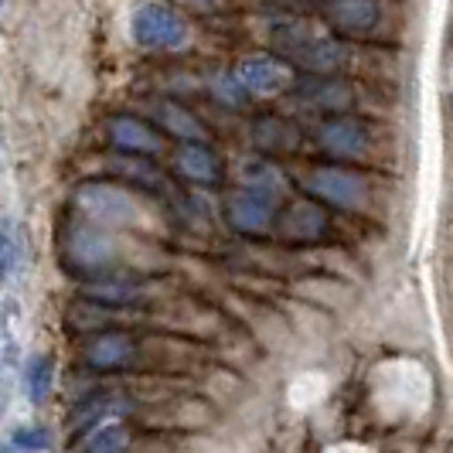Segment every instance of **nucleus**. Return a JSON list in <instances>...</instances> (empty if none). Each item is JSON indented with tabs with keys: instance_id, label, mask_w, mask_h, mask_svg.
I'll list each match as a JSON object with an SVG mask.
<instances>
[{
	"instance_id": "15",
	"label": "nucleus",
	"mask_w": 453,
	"mask_h": 453,
	"mask_svg": "<svg viewBox=\"0 0 453 453\" xmlns=\"http://www.w3.org/2000/svg\"><path fill=\"white\" fill-rule=\"evenodd\" d=\"M256 143H259V147H294L296 134L287 119L266 116V119L256 127Z\"/></svg>"
},
{
	"instance_id": "2",
	"label": "nucleus",
	"mask_w": 453,
	"mask_h": 453,
	"mask_svg": "<svg viewBox=\"0 0 453 453\" xmlns=\"http://www.w3.org/2000/svg\"><path fill=\"white\" fill-rule=\"evenodd\" d=\"M324 21L341 38H372L386 21V7L382 0H324Z\"/></svg>"
},
{
	"instance_id": "14",
	"label": "nucleus",
	"mask_w": 453,
	"mask_h": 453,
	"mask_svg": "<svg viewBox=\"0 0 453 453\" xmlns=\"http://www.w3.org/2000/svg\"><path fill=\"white\" fill-rule=\"evenodd\" d=\"M55 365L48 355H35L31 362H27V395H31V403H45L48 392H51V372Z\"/></svg>"
},
{
	"instance_id": "9",
	"label": "nucleus",
	"mask_w": 453,
	"mask_h": 453,
	"mask_svg": "<svg viewBox=\"0 0 453 453\" xmlns=\"http://www.w3.org/2000/svg\"><path fill=\"white\" fill-rule=\"evenodd\" d=\"M178 171L181 178L195 184H219L222 181V160L208 143H184L178 150Z\"/></svg>"
},
{
	"instance_id": "1",
	"label": "nucleus",
	"mask_w": 453,
	"mask_h": 453,
	"mask_svg": "<svg viewBox=\"0 0 453 453\" xmlns=\"http://www.w3.org/2000/svg\"><path fill=\"white\" fill-rule=\"evenodd\" d=\"M273 48L280 51V58L287 65H300L314 75H331L348 62V51L338 38L331 35H320L311 24H280L273 27Z\"/></svg>"
},
{
	"instance_id": "11",
	"label": "nucleus",
	"mask_w": 453,
	"mask_h": 453,
	"mask_svg": "<svg viewBox=\"0 0 453 453\" xmlns=\"http://www.w3.org/2000/svg\"><path fill=\"white\" fill-rule=\"evenodd\" d=\"M300 96H303L311 106H320V110H338V113L351 103L348 89L338 86L331 75H318V79H311L307 86H300Z\"/></svg>"
},
{
	"instance_id": "4",
	"label": "nucleus",
	"mask_w": 453,
	"mask_h": 453,
	"mask_svg": "<svg viewBox=\"0 0 453 453\" xmlns=\"http://www.w3.org/2000/svg\"><path fill=\"white\" fill-rule=\"evenodd\" d=\"M303 184H307L311 195H318L320 202L341 204V208H358L368 198L365 178L348 171V167H318L303 178Z\"/></svg>"
},
{
	"instance_id": "7",
	"label": "nucleus",
	"mask_w": 453,
	"mask_h": 453,
	"mask_svg": "<svg viewBox=\"0 0 453 453\" xmlns=\"http://www.w3.org/2000/svg\"><path fill=\"white\" fill-rule=\"evenodd\" d=\"M106 136H110V143H113L116 150L127 154V157H154L164 147L157 130L147 127L136 116H113L110 127H106Z\"/></svg>"
},
{
	"instance_id": "16",
	"label": "nucleus",
	"mask_w": 453,
	"mask_h": 453,
	"mask_svg": "<svg viewBox=\"0 0 453 453\" xmlns=\"http://www.w3.org/2000/svg\"><path fill=\"white\" fill-rule=\"evenodd\" d=\"M127 450V433L123 426H116V423H106L103 430H96L86 440V447L82 453H123Z\"/></svg>"
},
{
	"instance_id": "6",
	"label": "nucleus",
	"mask_w": 453,
	"mask_h": 453,
	"mask_svg": "<svg viewBox=\"0 0 453 453\" xmlns=\"http://www.w3.org/2000/svg\"><path fill=\"white\" fill-rule=\"evenodd\" d=\"M318 140L324 154L341 160H362L372 150V134L362 119L355 116H334L318 130Z\"/></svg>"
},
{
	"instance_id": "12",
	"label": "nucleus",
	"mask_w": 453,
	"mask_h": 453,
	"mask_svg": "<svg viewBox=\"0 0 453 453\" xmlns=\"http://www.w3.org/2000/svg\"><path fill=\"white\" fill-rule=\"evenodd\" d=\"M130 351H134V341L127 338V334H103V338H96L89 344L86 358H89V365H96V368H113V365L127 362Z\"/></svg>"
},
{
	"instance_id": "17",
	"label": "nucleus",
	"mask_w": 453,
	"mask_h": 453,
	"mask_svg": "<svg viewBox=\"0 0 453 453\" xmlns=\"http://www.w3.org/2000/svg\"><path fill=\"white\" fill-rule=\"evenodd\" d=\"M14 450L18 453H35V450H45L48 447V433L42 426H21V430L14 433Z\"/></svg>"
},
{
	"instance_id": "10",
	"label": "nucleus",
	"mask_w": 453,
	"mask_h": 453,
	"mask_svg": "<svg viewBox=\"0 0 453 453\" xmlns=\"http://www.w3.org/2000/svg\"><path fill=\"white\" fill-rule=\"evenodd\" d=\"M154 116H157V123L167 134L184 140V143H208V130L184 106H178V103H157Z\"/></svg>"
},
{
	"instance_id": "5",
	"label": "nucleus",
	"mask_w": 453,
	"mask_h": 453,
	"mask_svg": "<svg viewBox=\"0 0 453 453\" xmlns=\"http://www.w3.org/2000/svg\"><path fill=\"white\" fill-rule=\"evenodd\" d=\"M232 79L252 96H276V92L294 86V68L280 55H252L232 72Z\"/></svg>"
},
{
	"instance_id": "8",
	"label": "nucleus",
	"mask_w": 453,
	"mask_h": 453,
	"mask_svg": "<svg viewBox=\"0 0 453 453\" xmlns=\"http://www.w3.org/2000/svg\"><path fill=\"white\" fill-rule=\"evenodd\" d=\"M228 219L239 232H266L276 219V195L263 191V188H246V191L232 195Z\"/></svg>"
},
{
	"instance_id": "13",
	"label": "nucleus",
	"mask_w": 453,
	"mask_h": 453,
	"mask_svg": "<svg viewBox=\"0 0 453 453\" xmlns=\"http://www.w3.org/2000/svg\"><path fill=\"white\" fill-rule=\"evenodd\" d=\"M21 266V239L11 222H0V280H14V273Z\"/></svg>"
},
{
	"instance_id": "3",
	"label": "nucleus",
	"mask_w": 453,
	"mask_h": 453,
	"mask_svg": "<svg viewBox=\"0 0 453 453\" xmlns=\"http://www.w3.org/2000/svg\"><path fill=\"white\" fill-rule=\"evenodd\" d=\"M188 27L184 21L164 4H143L134 14V38L136 45L154 48V51H171L184 45Z\"/></svg>"
}]
</instances>
